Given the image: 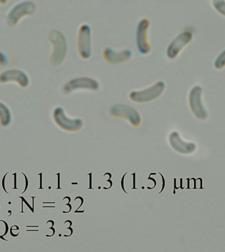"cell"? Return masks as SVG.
<instances>
[{
	"label": "cell",
	"mask_w": 225,
	"mask_h": 252,
	"mask_svg": "<svg viewBox=\"0 0 225 252\" xmlns=\"http://www.w3.org/2000/svg\"><path fill=\"white\" fill-rule=\"evenodd\" d=\"M8 1V0H0V4L5 5Z\"/></svg>",
	"instance_id": "obj_18"
},
{
	"label": "cell",
	"mask_w": 225,
	"mask_h": 252,
	"mask_svg": "<svg viewBox=\"0 0 225 252\" xmlns=\"http://www.w3.org/2000/svg\"><path fill=\"white\" fill-rule=\"evenodd\" d=\"M165 89V83L163 81H158L145 89L131 91L129 94V98L135 103L150 102L161 96Z\"/></svg>",
	"instance_id": "obj_2"
},
{
	"label": "cell",
	"mask_w": 225,
	"mask_h": 252,
	"mask_svg": "<svg viewBox=\"0 0 225 252\" xmlns=\"http://www.w3.org/2000/svg\"><path fill=\"white\" fill-rule=\"evenodd\" d=\"M203 89L200 86H194L189 94V104L193 114L200 120H205L207 117L206 109L203 106L202 97Z\"/></svg>",
	"instance_id": "obj_10"
},
{
	"label": "cell",
	"mask_w": 225,
	"mask_h": 252,
	"mask_svg": "<svg viewBox=\"0 0 225 252\" xmlns=\"http://www.w3.org/2000/svg\"><path fill=\"white\" fill-rule=\"evenodd\" d=\"M9 59L7 55L4 54L1 51H0V66L3 67V66H6L8 65Z\"/></svg>",
	"instance_id": "obj_17"
},
{
	"label": "cell",
	"mask_w": 225,
	"mask_h": 252,
	"mask_svg": "<svg viewBox=\"0 0 225 252\" xmlns=\"http://www.w3.org/2000/svg\"><path fill=\"white\" fill-rule=\"evenodd\" d=\"M102 56L105 62L111 65H119L130 60L132 57V52L129 48L117 51L108 47L103 51Z\"/></svg>",
	"instance_id": "obj_12"
},
{
	"label": "cell",
	"mask_w": 225,
	"mask_h": 252,
	"mask_svg": "<svg viewBox=\"0 0 225 252\" xmlns=\"http://www.w3.org/2000/svg\"><path fill=\"white\" fill-rule=\"evenodd\" d=\"M16 83L19 87L26 89L30 85V78L27 73L19 69L5 70L0 73V84Z\"/></svg>",
	"instance_id": "obj_11"
},
{
	"label": "cell",
	"mask_w": 225,
	"mask_h": 252,
	"mask_svg": "<svg viewBox=\"0 0 225 252\" xmlns=\"http://www.w3.org/2000/svg\"><path fill=\"white\" fill-rule=\"evenodd\" d=\"M54 119L56 124L66 131H78L83 126V121L82 119L69 118L66 116L64 109L61 107L54 109Z\"/></svg>",
	"instance_id": "obj_9"
},
{
	"label": "cell",
	"mask_w": 225,
	"mask_h": 252,
	"mask_svg": "<svg viewBox=\"0 0 225 252\" xmlns=\"http://www.w3.org/2000/svg\"><path fill=\"white\" fill-rule=\"evenodd\" d=\"M212 4L215 10L225 17V0H213Z\"/></svg>",
	"instance_id": "obj_15"
},
{
	"label": "cell",
	"mask_w": 225,
	"mask_h": 252,
	"mask_svg": "<svg viewBox=\"0 0 225 252\" xmlns=\"http://www.w3.org/2000/svg\"><path fill=\"white\" fill-rule=\"evenodd\" d=\"M214 67L217 70L223 69L225 67V50L223 51L215 60Z\"/></svg>",
	"instance_id": "obj_16"
},
{
	"label": "cell",
	"mask_w": 225,
	"mask_h": 252,
	"mask_svg": "<svg viewBox=\"0 0 225 252\" xmlns=\"http://www.w3.org/2000/svg\"><path fill=\"white\" fill-rule=\"evenodd\" d=\"M193 39V33L190 31H185L178 34L170 42L166 50V56L170 60L177 58L181 51L191 42Z\"/></svg>",
	"instance_id": "obj_7"
},
{
	"label": "cell",
	"mask_w": 225,
	"mask_h": 252,
	"mask_svg": "<svg viewBox=\"0 0 225 252\" xmlns=\"http://www.w3.org/2000/svg\"><path fill=\"white\" fill-rule=\"evenodd\" d=\"M93 30L87 23L80 26L77 34V51L80 58L89 60L93 54Z\"/></svg>",
	"instance_id": "obj_4"
},
{
	"label": "cell",
	"mask_w": 225,
	"mask_h": 252,
	"mask_svg": "<svg viewBox=\"0 0 225 252\" xmlns=\"http://www.w3.org/2000/svg\"><path fill=\"white\" fill-rule=\"evenodd\" d=\"M0 121L3 125L9 124L11 122V113L4 103L0 102Z\"/></svg>",
	"instance_id": "obj_14"
},
{
	"label": "cell",
	"mask_w": 225,
	"mask_h": 252,
	"mask_svg": "<svg viewBox=\"0 0 225 252\" xmlns=\"http://www.w3.org/2000/svg\"><path fill=\"white\" fill-rule=\"evenodd\" d=\"M48 39L52 46L50 56V65L53 67H58L64 62L67 53L65 37L61 31L52 30L49 32Z\"/></svg>",
	"instance_id": "obj_1"
},
{
	"label": "cell",
	"mask_w": 225,
	"mask_h": 252,
	"mask_svg": "<svg viewBox=\"0 0 225 252\" xmlns=\"http://www.w3.org/2000/svg\"><path fill=\"white\" fill-rule=\"evenodd\" d=\"M36 11V5L30 0H23L13 5L9 9L5 19L7 26L13 27L25 17L34 15Z\"/></svg>",
	"instance_id": "obj_3"
},
{
	"label": "cell",
	"mask_w": 225,
	"mask_h": 252,
	"mask_svg": "<svg viewBox=\"0 0 225 252\" xmlns=\"http://www.w3.org/2000/svg\"><path fill=\"white\" fill-rule=\"evenodd\" d=\"M170 143L174 149L182 154H191L194 151L195 146L193 143H185L180 138L177 132H173L170 135Z\"/></svg>",
	"instance_id": "obj_13"
},
{
	"label": "cell",
	"mask_w": 225,
	"mask_h": 252,
	"mask_svg": "<svg viewBox=\"0 0 225 252\" xmlns=\"http://www.w3.org/2000/svg\"><path fill=\"white\" fill-rule=\"evenodd\" d=\"M109 113L113 117L126 119L132 126H140L142 123L140 113L133 107L124 104L112 105Z\"/></svg>",
	"instance_id": "obj_8"
},
{
	"label": "cell",
	"mask_w": 225,
	"mask_h": 252,
	"mask_svg": "<svg viewBox=\"0 0 225 252\" xmlns=\"http://www.w3.org/2000/svg\"><path fill=\"white\" fill-rule=\"evenodd\" d=\"M150 21L147 18L140 19L137 24L136 31V45L137 51L142 56L150 54L152 46L149 42L148 34L150 30Z\"/></svg>",
	"instance_id": "obj_5"
},
{
	"label": "cell",
	"mask_w": 225,
	"mask_h": 252,
	"mask_svg": "<svg viewBox=\"0 0 225 252\" xmlns=\"http://www.w3.org/2000/svg\"><path fill=\"white\" fill-rule=\"evenodd\" d=\"M99 82L89 77L74 78L66 82L63 87V91L68 94L78 91H97L99 89Z\"/></svg>",
	"instance_id": "obj_6"
}]
</instances>
